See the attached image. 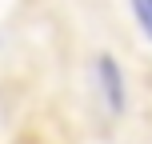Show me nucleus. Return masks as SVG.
<instances>
[{"mask_svg": "<svg viewBox=\"0 0 152 144\" xmlns=\"http://www.w3.org/2000/svg\"><path fill=\"white\" fill-rule=\"evenodd\" d=\"M96 84H100V96H104L108 112L120 116L124 104H128V88H124V72L116 64V56H108V52L96 56Z\"/></svg>", "mask_w": 152, "mask_h": 144, "instance_id": "f257e3e1", "label": "nucleus"}, {"mask_svg": "<svg viewBox=\"0 0 152 144\" xmlns=\"http://www.w3.org/2000/svg\"><path fill=\"white\" fill-rule=\"evenodd\" d=\"M132 4V16H136L140 32H144V40L152 44V0H128Z\"/></svg>", "mask_w": 152, "mask_h": 144, "instance_id": "f03ea898", "label": "nucleus"}]
</instances>
